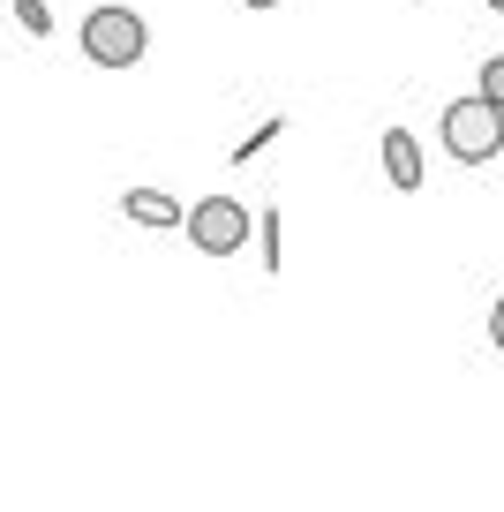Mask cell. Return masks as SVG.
Instances as JSON below:
<instances>
[{
	"label": "cell",
	"mask_w": 504,
	"mask_h": 512,
	"mask_svg": "<svg viewBox=\"0 0 504 512\" xmlns=\"http://www.w3.org/2000/svg\"><path fill=\"white\" fill-rule=\"evenodd\" d=\"M489 347L504 354V294H497V302H489Z\"/></svg>",
	"instance_id": "cell-10"
},
{
	"label": "cell",
	"mask_w": 504,
	"mask_h": 512,
	"mask_svg": "<svg viewBox=\"0 0 504 512\" xmlns=\"http://www.w3.org/2000/svg\"><path fill=\"white\" fill-rule=\"evenodd\" d=\"M76 46H83V61H98V68H136L143 53H151V23H143L136 8H121V0H98L91 16L76 23Z\"/></svg>",
	"instance_id": "cell-1"
},
{
	"label": "cell",
	"mask_w": 504,
	"mask_h": 512,
	"mask_svg": "<svg viewBox=\"0 0 504 512\" xmlns=\"http://www.w3.org/2000/svg\"><path fill=\"white\" fill-rule=\"evenodd\" d=\"M279 136H286V113H271V121H256L249 136H241V144H234V166H249L256 151H271V144H279Z\"/></svg>",
	"instance_id": "cell-7"
},
{
	"label": "cell",
	"mask_w": 504,
	"mask_h": 512,
	"mask_svg": "<svg viewBox=\"0 0 504 512\" xmlns=\"http://www.w3.org/2000/svg\"><path fill=\"white\" fill-rule=\"evenodd\" d=\"M437 144H444V159H459V166H489L504 151V113L489 106L482 91L452 98V106L437 113Z\"/></svg>",
	"instance_id": "cell-2"
},
{
	"label": "cell",
	"mask_w": 504,
	"mask_h": 512,
	"mask_svg": "<svg viewBox=\"0 0 504 512\" xmlns=\"http://www.w3.org/2000/svg\"><path fill=\"white\" fill-rule=\"evenodd\" d=\"M489 8H497V16H504V0H489Z\"/></svg>",
	"instance_id": "cell-12"
},
{
	"label": "cell",
	"mask_w": 504,
	"mask_h": 512,
	"mask_svg": "<svg viewBox=\"0 0 504 512\" xmlns=\"http://www.w3.org/2000/svg\"><path fill=\"white\" fill-rule=\"evenodd\" d=\"M474 91H482L489 106L504 113V53H489V61H482V83H474Z\"/></svg>",
	"instance_id": "cell-9"
},
{
	"label": "cell",
	"mask_w": 504,
	"mask_h": 512,
	"mask_svg": "<svg viewBox=\"0 0 504 512\" xmlns=\"http://www.w3.org/2000/svg\"><path fill=\"white\" fill-rule=\"evenodd\" d=\"M241 8H256V16H264V8H279V0H241Z\"/></svg>",
	"instance_id": "cell-11"
},
{
	"label": "cell",
	"mask_w": 504,
	"mask_h": 512,
	"mask_svg": "<svg viewBox=\"0 0 504 512\" xmlns=\"http://www.w3.org/2000/svg\"><path fill=\"white\" fill-rule=\"evenodd\" d=\"M377 151H384V181H392L399 196H414V189L429 181V174H422V136H414V128H384Z\"/></svg>",
	"instance_id": "cell-4"
},
{
	"label": "cell",
	"mask_w": 504,
	"mask_h": 512,
	"mask_svg": "<svg viewBox=\"0 0 504 512\" xmlns=\"http://www.w3.org/2000/svg\"><path fill=\"white\" fill-rule=\"evenodd\" d=\"M181 234L204 256H234L249 241V204L241 196H196V211H181Z\"/></svg>",
	"instance_id": "cell-3"
},
{
	"label": "cell",
	"mask_w": 504,
	"mask_h": 512,
	"mask_svg": "<svg viewBox=\"0 0 504 512\" xmlns=\"http://www.w3.org/2000/svg\"><path fill=\"white\" fill-rule=\"evenodd\" d=\"M16 23L31 38H53V8H46V0H16Z\"/></svg>",
	"instance_id": "cell-8"
},
{
	"label": "cell",
	"mask_w": 504,
	"mask_h": 512,
	"mask_svg": "<svg viewBox=\"0 0 504 512\" xmlns=\"http://www.w3.org/2000/svg\"><path fill=\"white\" fill-rule=\"evenodd\" d=\"M249 226H256V249H264V272H279V264H286V241H279L286 211H279V204H264V219H249Z\"/></svg>",
	"instance_id": "cell-6"
},
{
	"label": "cell",
	"mask_w": 504,
	"mask_h": 512,
	"mask_svg": "<svg viewBox=\"0 0 504 512\" xmlns=\"http://www.w3.org/2000/svg\"><path fill=\"white\" fill-rule=\"evenodd\" d=\"M121 219L151 226V234H181V204H174L166 189H128V196H121Z\"/></svg>",
	"instance_id": "cell-5"
}]
</instances>
